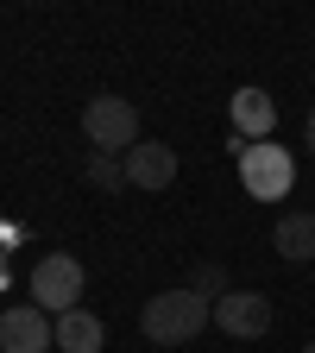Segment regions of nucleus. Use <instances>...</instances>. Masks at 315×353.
<instances>
[{
    "mask_svg": "<svg viewBox=\"0 0 315 353\" xmlns=\"http://www.w3.org/2000/svg\"><path fill=\"white\" fill-rule=\"evenodd\" d=\"M240 183L265 202H278L290 183H296V164L284 145H240Z\"/></svg>",
    "mask_w": 315,
    "mask_h": 353,
    "instance_id": "obj_5",
    "label": "nucleus"
},
{
    "mask_svg": "<svg viewBox=\"0 0 315 353\" xmlns=\"http://www.w3.org/2000/svg\"><path fill=\"white\" fill-rule=\"evenodd\" d=\"M82 139L95 145V152L126 158L132 145H139V108H132L126 95H95V101L82 108Z\"/></svg>",
    "mask_w": 315,
    "mask_h": 353,
    "instance_id": "obj_3",
    "label": "nucleus"
},
{
    "mask_svg": "<svg viewBox=\"0 0 315 353\" xmlns=\"http://www.w3.org/2000/svg\"><path fill=\"white\" fill-rule=\"evenodd\" d=\"M82 284H88V272H82L76 252H44L32 265V278H26V290H32V303L44 309V316H70V309H82Z\"/></svg>",
    "mask_w": 315,
    "mask_h": 353,
    "instance_id": "obj_2",
    "label": "nucleus"
},
{
    "mask_svg": "<svg viewBox=\"0 0 315 353\" xmlns=\"http://www.w3.org/2000/svg\"><path fill=\"white\" fill-rule=\"evenodd\" d=\"M272 246H278V259L309 265V259H315V208H290V214H278Z\"/></svg>",
    "mask_w": 315,
    "mask_h": 353,
    "instance_id": "obj_8",
    "label": "nucleus"
},
{
    "mask_svg": "<svg viewBox=\"0 0 315 353\" xmlns=\"http://www.w3.org/2000/svg\"><path fill=\"white\" fill-rule=\"evenodd\" d=\"M82 183H88V190H108V196H114V190H126V158L95 152V158L82 164Z\"/></svg>",
    "mask_w": 315,
    "mask_h": 353,
    "instance_id": "obj_11",
    "label": "nucleus"
},
{
    "mask_svg": "<svg viewBox=\"0 0 315 353\" xmlns=\"http://www.w3.org/2000/svg\"><path fill=\"white\" fill-rule=\"evenodd\" d=\"M303 139H309V152H315V108H309V126H303Z\"/></svg>",
    "mask_w": 315,
    "mask_h": 353,
    "instance_id": "obj_13",
    "label": "nucleus"
},
{
    "mask_svg": "<svg viewBox=\"0 0 315 353\" xmlns=\"http://www.w3.org/2000/svg\"><path fill=\"white\" fill-rule=\"evenodd\" d=\"M214 328L227 334V341H258V334H272V296H258V290H227L214 303Z\"/></svg>",
    "mask_w": 315,
    "mask_h": 353,
    "instance_id": "obj_6",
    "label": "nucleus"
},
{
    "mask_svg": "<svg viewBox=\"0 0 315 353\" xmlns=\"http://www.w3.org/2000/svg\"><path fill=\"white\" fill-rule=\"evenodd\" d=\"M303 353H315V341H309V347H303Z\"/></svg>",
    "mask_w": 315,
    "mask_h": 353,
    "instance_id": "obj_14",
    "label": "nucleus"
},
{
    "mask_svg": "<svg viewBox=\"0 0 315 353\" xmlns=\"http://www.w3.org/2000/svg\"><path fill=\"white\" fill-rule=\"evenodd\" d=\"M101 347H108L101 316H88V309H70V316H57V353H101Z\"/></svg>",
    "mask_w": 315,
    "mask_h": 353,
    "instance_id": "obj_9",
    "label": "nucleus"
},
{
    "mask_svg": "<svg viewBox=\"0 0 315 353\" xmlns=\"http://www.w3.org/2000/svg\"><path fill=\"white\" fill-rule=\"evenodd\" d=\"M126 183L132 190H170L176 183V152L164 139H139L126 152Z\"/></svg>",
    "mask_w": 315,
    "mask_h": 353,
    "instance_id": "obj_7",
    "label": "nucleus"
},
{
    "mask_svg": "<svg viewBox=\"0 0 315 353\" xmlns=\"http://www.w3.org/2000/svg\"><path fill=\"white\" fill-rule=\"evenodd\" d=\"M139 328H145L152 347H183V341H196L202 328H214V303H202L190 284H183V290H158V296L139 309Z\"/></svg>",
    "mask_w": 315,
    "mask_h": 353,
    "instance_id": "obj_1",
    "label": "nucleus"
},
{
    "mask_svg": "<svg viewBox=\"0 0 315 353\" xmlns=\"http://www.w3.org/2000/svg\"><path fill=\"white\" fill-rule=\"evenodd\" d=\"M57 347V316H44L38 303L0 309V353H51Z\"/></svg>",
    "mask_w": 315,
    "mask_h": 353,
    "instance_id": "obj_4",
    "label": "nucleus"
},
{
    "mask_svg": "<svg viewBox=\"0 0 315 353\" xmlns=\"http://www.w3.org/2000/svg\"><path fill=\"white\" fill-rule=\"evenodd\" d=\"M272 120H278V108H272L265 88H240V95H234V126L240 132H265Z\"/></svg>",
    "mask_w": 315,
    "mask_h": 353,
    "instance_id": "obj_10",
    "label": "nucleus"
},
{
    "mask_svg": "<svg viewBox=\"0 0 315 353\" xmlns=\"http://www.w3.org/2000/svg\"><path fill=\"white\" fill-rule=\"evenodd\" d=\"M190 290L202 303H221V296H227V272H221V265H196V272H190Z\"/></svg>",
    "mask_w": 315,
    "mask_h": 353,
    "instance_id": "obj_12",
    "label": "nucleus"
}]
</instances>
